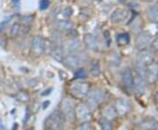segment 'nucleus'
<instances>
[{"label": "nucleus", "mask_w": 158, "mask_h": 130, "mask_svg": "<svg viewBox=\"0 0 158 130\" xmlns=\"http://www.w3.org/2000/svg\"><path fill=\"white\" fill-rule=\"evenodd\" d=\"M65 119L59 111H54L45 120L44 126L46 130H62Z\"/></svg>", "instance_id": "obj_1"}, {"label": "nucleus", "mask_w": 158, "mask_h": 130, "mask_svg": "<svg viewBox=\"0 0 158 130\" xmlns=\"http://www.w3.org/2000/svg\"><path fill=\"white\" fill-rule=\"evenodd\" d=\"M69 90L74 97L82 99V98L88 95V94L90 92V86L86 82L77 81L69 86Z\"/></svg>", "instance_id": "obj_2"}, {"label": "nucleus", "mask_w": 158, "mask_h": 130, "mask_svg": "<svg viewBox=\"0 0 158 130\" xmlns=\"http://www.w3.org/2000/svg\"><path fill=\"white\" fill-rule=\"evenodd\" d=\"M75 104L72 100L65 98L62 100L61 103V113H62L64 119L70 122L76 120V113H75Z\"/></svg>", "instance_id": "obj_3"}, {"label": "nucleus", "mask_w": 158, "mask_h": 130, "mask_svg": "<svg viewBox=\"0 0 158 130\" xmlns=\"http://www.w3.org/2000/svg\"><path fill=\"white\" fill-rule=\"evenodd\" d=\"M87 59V54L85 52H81L79 54H76V52L70 53L68 56L64 57L62 62L64 66L69 68H76L78 67L81 62L85 61Z\"/></svg>", "instance_id": "obj_4"}, {"label": "nucleus", "mask_w": 158, "mask_h": 130, "mask_svg": "<svg viewBox=\"0 0 158 130\" xmlns=\"http://www.w3.org/2000/svg\"><path fill=\"white\" fill-rule=\"evenodd\" d=\"M87 96H88L87 101H88L90 108H95L105 101L106 93H105V91L101 90V89H95V90L91 91L90 93L89 92Z\"/></svg>", "instance_id": "obj_5"}, {"label": "nucleus", "mask_w": 158, "mask_h": 130, "mask_svg": "<svg viewBox=\"0 0 158 130\" xmlns=\"http://www.w3.org/2000/svg\"><path fill=\"white\" fill-rule=\"evenodd\" d=\"M76 118L81 122H88L92 118V113L89 106L85 104H78L75 108Z\"/></svg>", "instance_id": "obj_6"}, {"label": "nucleus", "mask_w": 158, "mask_h": 130, "mask_svg": "<svg viewBox=\"0 0 158 130\" xmlns=\"http://www.w3.org/2000/svg\"><path fill=\"white\" fill-rule=\"evenodd\" d=\"M136 62L138 66L148 67L154 63V57L150 52L147 50H141L136 57Z\"/></svg>", "instance_id": "obj_7"}, {"label": "nucleus", "mask_w": 158, "mask_h": 130, "mask_svg": "<svg viewBox=\"0 0 158 130\" xmlns=\"http://www.w3.org/2000/svg\"><path fill=\"white\" fill-rule=\"evenodd\" d=\"M152 42V37L148 32H142L137 35L135 39V46L138 50H145Z\"/></svg>", "instance_id": "obj_8"}, {"label": "nucleus", "mask_w": 158, "mask_h": 130, "mask_svg": "<svg viewBox=\"0 0 158 130\" xmlns=\"http://www.w3.org/2000/svg\"><path fill=\"white\" fill-rule=\"evenodd\" d=\"M32 52L34 56L39 57L44 52V39L40 36H35L32 42Z\"/></svg>", "instance_id": "obj_9"}, {"label": "nucleus", "mask_w": 158, "mask_h": 130, "mask_svg": "<svg viewBox=\"0 0 158 130\" xmlns=\"http://www.w3.org/2000/svg\"><path fill=\"white\" fill-rule=\"evenodd\" d=\"M133 88L136 96H141L145 92V79L141 75H136L133 80Z\"/></svg>", "instance_id": "obj_10"}, {"label": "nucleus", "mask_w": 158, "mask_h": 130, "mask_svg": "<svg viewBox=\"0 0 158 130\" xmlns=\"http://www.w3.org/2000/svg\"><path fill=\"white\" fill-rule=\"evenodd\" d=\"M128 16H129V12L127 10L119 8V9H116L115 11H113V13L111 14L110 19L114 24H118V23H121L127 20Z\"/></svg>", "instance_id": "obj_11"}, {"label": "nucleus", "mask_w": 158, "mask_h": 130, "mask_svg": "<svg viewBox=\"0 0 158 130\" xmlns=\"http://www.w3.org/2000/svg\"><path fill=\"white\" fill-rule=\"evenodd\" d=\"M158 76V67L152 63L151 65L146 67V70H145V76L149 82H155Z\"/></svg>", "instance_id": "obj_12"}, {"label": "nucleus", "mask_w": 158, "mask_h": 130, "mask_svg": "<svg viewBox=\"0 0 158 130\" xmlns=\"http://www.w3.org/2000/svg\"><path fill=\"white\" fill-rule=\"evenodd\" d=\"M114 108L116 109V112L118 113V115H124V114L129 112V102L124 100V99H119L116 101Z\"/></svg>", "instance_id": "obj_13"}, {"label": "nucleus", "mask_w": 158, "mask_h": 130, "mask_svg": "<svg viewBox=\"0 0 158 130\" xmlns=\"http://www.w3.org/2000/svg\"><path fill=\"white\" fill-rule=\"evenodd\" d=\"M140 130H158V121L154 118L145 119L139 126Z\"/></svg>", "instance_id": "obj_14"}, {"label": "nucleus", "mask_w": 158, "mask_h": 130, "mask_svg": "<svg viewBox=\"0 0 158 130\" xmlns=\"http://www.w3.org/2000/svg\"><path fill=\"white\" fill-rule=\"evenodd\" d=\"M84 41H85V45L87 46V48H89L92 51H97L98 49V44L96 38L92 35V34L87 33L85 34L84 37Z\"/></svg>", "instance_id": "obj_15"}, {"label": "nucleus", "mask_w": 158, "mask_h": 130, "mask_svg": "<svg viewBox=\"0 0 158 130\" xmlns=\"http://www.w3.org/2000/svg\"><path fill=\"white\" fill-rule=\"evenodd\" d=\"M133 80H134V77H133L131 69L126 68L122 74V81H123L124 86L127 89H129L133 86Z\"/></svg>", "instance_id": "obj_16"}, {"label": "nucleus", "mask_w": 158, "mask_h": 130, "mask_svg": "<svg viewBox=\"0 0 158 130\" xmlns=\"http://www.w3.org/2000/svg\"><path fill=\"white\" fill-rule=\"evenodd\" d=\"M117 116H118V113L116 112L114 106L109 105L104 108V110H103V117L104 118L109 120H112L115 119Z\"/></svg>", "instance_id": "obj_17"}, {"label": "nucleus", "mask_w": 158, "mask_h": 130, "mask_svg": "<svg viewBox=\"0 0 158 130\" xmlns=\"http://www.w3.org/2000/svg\"><path fill=\"white\" fill-rule=\"evenodd\" d=\"M148 17L152 23H158V6H150L147 11Z\"/></svg>", "instance_id": "obj_18"}, {"label": "nucleus", "mask_w": 158, "mask_h": 130, "mask_svg": "<svg viewBox=\"0 0 158 130\" xmlns=\"http://www.w3.org/2000/svg\"><path fill=\"white\" fill-rule=\"evenodd\" d=\"M50 54L52 55V57L57 60V61H60L62 62V59H64V51L62 49V47L61 46H56V47H53L52 51H51Z\"/></svg>", "instance_id": "obj_19"}, {"label": "nucleus", "mask_w": 158, "mask_h": 130, "mask_svg": "<svg viewBox=\"0 0 158 130\" xmlns=\"http://www.w3.org/2000/svg\"><path fill=\"white\" fill-rule=\"evenodd\" d=\"M116 42L118 45H127L129 44L130 36L129 34L127 32L123 33H118L116 36Z\"/></svg>", "instance_id": "obj_20"}, {"label": "nucleus", "mask_w": 158, "mask_h": 130, "mask_svg": "<svg viewBox=\"0 0 158 130\" xmlns=\"http://www.w3.org/2000/svg\"><path fill=\"white\" fill-rule=\"evenodd\" d=\"M101 69H100V64L98 60H93L90 64V74L94 77H98L100 75Z\"/></svg>", "instance_id": "obj_21"}, {"label": "nucleus", "mask_w": 158, "mask_h": 130, "mask_svg": "<svg viewBox=\"0 0 158 130\" xmlns=\"http://www.w3.org/2000/svg\"><path fill=\"white\" fill-rule=\"evenodd\" d=\"M57 28L62 31H69L71 29H73V25L72 23H70L69 21L67 20H60L58 21L56 24Z\"/></svg>", "instance_id": "obj_22"}, {"label": "nucleus", "mask_w": 158, "mask_h": 130, "mask_svg": "<svg viewBox=\"0 0 158 130\" xmlns=\"http://www.w3.org/2000/svg\"><path fill=\"white\" fill-rule=\"evenodd\" d=\"M81 46V43L80 41L77 40H71L69 43H68V45H67V49L68 51L70 52V53H74L76 52L78 50Z\"/></svg>", "instance_id": "obj_23"}, {"label": "nucleus", "mask_w": 158, "mask_h": 130, "mask_svg": "<svg viewBox=\"0 0 158 130\" xmlns=\"http://www.w3.org/2000/svg\"><path fill=\"white\" fill-rule=\"evenodd\" d=\"M99 125H100L101 130H113V126H112L111 121L104 117H102L101 119L99 120Z\"/></svg>", "instance_id": "obj_24"}, {"label": "nucleus", "mask_w": 158, "mask_h": 130, "mask_svg": "<svg viewBox=\"0 0 158 130\" xmlns=\"http://www.w3.org/2000/svg\"><path fill=\"white\" fill-rule=\"evenodd\" d=\"M20 31V25L19 23H14L10 30V37L11 38H16Z\"/></svg>", "instance_id": "obj_25"}, {"label": "nucleus", "mask_w": 158, "mask_h": 130, "mask_svg": "<svg viewBox=\"0 0 158 130\" xmlns=\"http://www.w3.org/2000/svg\"><path fill=\"white\" fill-rule=\"evenodd\" d=\"M87 77V74L84 69H78L75 73V78L77 79H85Z\"/></svg>", "instance_id": "obj_26"}, {"label": "nucleus", "mask_w": 158, "mask_h": 130, "mask_svg": "<svg viewBox=\"0 0 158 130\" xmlns=\"http://www.w3.org/2000/svg\"><path fill=\"white\" fill-rule=\"evenodd\" d=\"M49 6V0H41L39 4L40 10L44 11L46 9H48V7Z\"/></svg>", "instance_id": "obj_27"}, {"label": "nucleus", "mask_w": 158, "mask_h": 130, "mask_svg": "<svg viewBox=\"0 0 158 130\" xmlns=\"http://www.w3.org/2000/svg\"><path fill=\"white\" fill-rule=\"evenodd\" d=\"M77 130H91V127L88 122H82L77 127Z\"/></svg>", "instance_id": "obj_28"}, {"label": "nucleus", "mask_w": 158, "mask_h": 130, "mask_svg": "<svg viewBox=\"0 0 158 130\" xmlns=\"http://www.w3.org/2000/svg\"><path fill=\"white\" fill-rule=\"evenodd\" d=\"M72 13H73V11H72L71 7H67L66 9H64L62 11V14H63V16L65 17H69L72 15Z\"/></svg>", "instance_id": "obj_29"}, {"label": "nucleus", "mask_w": 158, "mask_h": 130, "mask_svg": "<svg viewBox=\"0 0 158 130\" xmlns=\"http://www.w3.org/2000/svg\"><path fill=\"white\" fill-rule=\"evenodd\" d=\"M11 18V17H8V18H6V20H4V21H2V22L0 23V32H3V30H5V28L7 26V25L10 23Z\"/></svg>", "instance_id": "obj_30"}, {"label": "nucleus", "mask_w": 158, "mask_h": 130, "mask_svg": "<svg viewBox=\"0 0 158 130\" xmlns=\"http://www.w3.org/2000/svg\"><path fill=\"white\" fill-rule=\"evenodd\" d=\"M104 37H105V40L106 41V43H107V45H111V43H112V39H111V36H110V33H109V32L108 31H106V32H104Z\"/></svg>", "instance_id": "obj_31"}, {"label": "nucleus", "mask_w": 158, "mask_h": 130, "mask_svg": "<svg viewBox=\"0 0 158 130\" xmlns=\"http://www.w3.org/2000/svg\"><path fill=\"white\" fill-rule=\"evenodd\" d=\"M151 45H152L153 50L156 52V53H158V38H156L155 40H152Z\"/></svg>", "instance_id": "obj_32"}, {"label": "nucleus", "mask_w": 158, "mask_h": 130, "mask_svg": "<svg viewBox=\"0 0 158 130\" xmlns=\"http://www.w3.org/2000/svg\"><path fill=\"white\" fill-rule=\"evenodd\" d=\"M29 117H30V111H29V109H27V113H26V116H25V120H24V122L27 121V120H28Z\"/></svg>", "instance_id": "obj_33"}, {"label": "nucleus", "mask_w": 158, "mask_h": 130, "mask_svg": "<svg viewBox=\"0 0 158 130\" xmlns=\"http://www.w3.org/2000/svg\"><path fill=\"white\" fill-rule=\"evenodd\" d=\"M155 101H156V104H158V93L155 95Z\"/></svg>", "instance_id": "obj_34"}, {"label": "nucleus", "mask_w": 158, "mask_h": 130, "mask_svg": "<svg viewBox=\"0 0 158 130\" xmlns=\"http://www.w3.org/2000/svg\"><path fill=\"white\" fill-rule=\"evenodd\" d=\"M48 104H49V101H46V102H44V105H45V106H44L43 108H47V106L48 107Z\"/></svg>", "instance_id": "obj_35"}, {"label": "nucleus", "mask_w": 158, "mask_h": 130, "mask_svg": "<svg viewBox=\"0 0 158 130\" xmlns=\"http://www.w3.org/2000/svg\"><path fill=\"white\" fill-rule=\"evenodd\" d=\"M12 2L13 3H18V2H19V0H12Z\"/></svg>", "instance_id": "obj_36"}, {"label": "nucleus", "mask_w": 158, "mask_h": 130, "mask_svg": "<svg viewBox=\"0 0 158 130\" xmlns=\"http://www.w3.org/2000/svg\"><path fill=\"white\" fill-rule=\"evenodd\" d=\"M120 2H124V0H119Z\"/></svg>", "instance_id": "obj_37"}, {"label": "nucleus", "mask_w": 158, "mask_h": 130, "mask_svg": "<svg viewBox=\"0 0 158 130\" xmlns=\"http://www.w3.org/2000/svg\"><path fill=\"white\" fill-rule=\"evenodd\" d=\"M98 1H102V0H98Z\"/></svg>", "instance_id": "obj_38"}]
</instances>
